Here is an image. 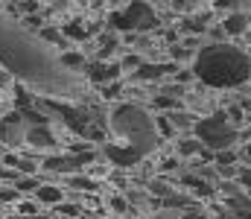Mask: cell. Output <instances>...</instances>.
I'll return each instance as SVG.
<instances>
[{"instance_id": "obj_1", "label": "cell", "mask_w": 251, "mask_h": 219, "mask_svg": "<svg viewBox=\"0 0 251 219\" xmlns=\"http://www.w3.org/2000/svg\"><path fill=\"white\" fill-rule=\"evenodd\" d=\"M196 73L207 85L228 88L249 76V59L234 47H207L196 62Z\"/></svg>"}, {"instance_id": "obj_2", "label": "cell", "mask_w": 251, "mask_h": 219, "mask_svg": "<svg viewBox=\"0 0 251 219\" xmlns=\"http://www.w3.org/2000/svg\"><path fill=\"white\" fill-rule=\"evenodd\" d=\"M143 21H152V12L146 6H131L128 12L117 15L114 24H120V29H128V26H143Z\"/></svg>"}, {"instance_id": "obj_3", "label": "cell", "mask_w": 251, "mask_h": 219, "mask_svg": "<svg viewBox=\"0 0 251 219\" xmlns=\"http://www.w3.org/2000/svg\"><path fill=\"white\" fill-rule=\"evenodd\" d=\"M24 138H26L32 146H38V149H47V146L56 144L47 126H32V129H26V135H24Z\"/></svg>"}, {"instance_id": "obj_4", "label": "cell", "mask_w": 251, "mask_h": 219, "mask_svg": "<svg viewBox=\"0 0 251 219\" xmlns=\"http://www.w3.org/2000/svg\"><path fill=\"white\" fill-rule=\"evenodd\" d=\"M35 196L41 199V202H47V205H62V190L59 187H53V184H41L38 190H35Z\"/></svg>"}, {"instance_id": "obj_5", "label": "cell", "mask_w": 251, "mask_h": 219, "mask_svg": "<svg viewBox=\"0 0 251 219\" xmlns=\"http://www.w3.org/2000/svg\"><path fill=\"white\" fill-rule=\"evenodd\" d=\"M38 187H41V181H38V178H18V184H15V190H18V193L38 190Z\"/></svg>"}, {"instance_id": "obj_6", "label": "cell", "mask_w": 251, "mask_h": 219, "mask_svg": "<svg viewBox=\"0 0 251 219\" xmlns=\"http://www.w3.org/2000/svg\"><path fill=\"white\" fill-rule=\"evenodd\" d=\"M21 193L15 190V187H0V202H15Z\"/></svg>"}, {"instance_id": "obj_7", "label": "cell", "mask_w": 251, "mask_h": 219, "mask_svg": "<svg viewBox=\"0 0 251 219\" xmlns=\"http://www.w3.org/2000/svg\"><path fill=\"white\" fill-rule=\"evenodd\" d=\"M21 214H24V219L35 217V214H38V208H35V202H24V205H21Z\"/></svg>"}, {"instance_id": "obj_8", "label": "cell", "mask_w": 251, "mask_h": 219, "mask_svg": "<svg viewBox=\"0 0 251 219\" xmlns=\"http://www.w3.org/2000/svg\"><path fill=\"white\" fill-rule=\"evenodd\" d=\"M243 24H246L243 18H231V21H228V29H231V32H240V29H243Z\"/></svg>"}, {"instance_id": "obj_9", "label": "cell", "mask_w": 251, "mask_h": 219, "mask_svg": "<svg viewBox=\"0 0 251 219\" xmlns=\"http://www.w3.org/2000/svg\"><path fill=\"white\" fill-rule=\"evenodd\" d=\"M59 214H64V217H76L79 211H76V208H70V205H59Z\"/></svg>"}, {"instance_id": "obj_10", "label": "cell", "mask_w": 251, "mask_h": 219, "mask_svg": "<svg viewBox=\"0 0 251 219\" xmlns=\"http://www.w3.org/2000/svg\"><path fill=\"white\" fill-rule=\"evenodd\" d=\"M9 82H12V76H9L6 71H0V88H3V85H9Z\"/></svg>"}]
</instances>
